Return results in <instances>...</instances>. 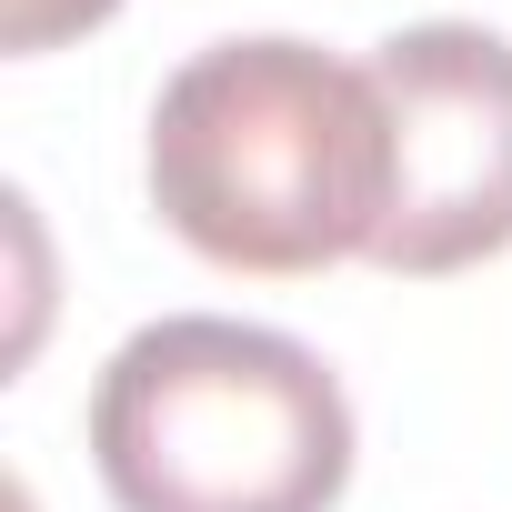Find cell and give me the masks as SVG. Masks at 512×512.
I'll use <instances>...</instances> for the list:
<instances>
[{
  "instance_id": "cell-3",
  "label": "cell",
  "mask_w": 512,
  "mask_h": 512,
  "mask_svg": "<svg viewBox=\"0 0 512 512\" xmlns=\"http://www.w3.org/2000/svg\"><path fill=\"white\" fill-rule=\"evenodd\" d=\"M392 101V221L372 262L402 282L512 251V41L482 21H412L372 51Z\"/></svg>"
},
{
  "instance_id": "cell-4",
  "label": "cell",
  "mask_w": 512,
  "mask_h": 512,
  "mask_svg": "<svg viewBox=\"0 0 512 512\" xmlns=\"http://www.w3.org/2000/svg\"><path fill=\"white\" fill-rule=\"evenodd\" d=\"M121 11V0H0V51H61V41H81V31H101Z\"/></svg>"
},
{
  "instance_id": "cell-1",
  "label": "cell",
  "mask_w": 512,
  "mask_h": 512,
  "mask_svg": "<svg viewBox=\"0 0 512 512\" xmlns=\"http://www.w3.org/2000/svg\"><path fill=\"white\" fill-rule=\"evenodd\" d=\"M151 201L221 272L372 262L392 221V101L372 61L292 31L191 51L151 101Z\"/></svg>"
},
{
  "instance_id": "cell-2",
  "label": "cell",
  "mask_w": 512,
  "mask_h": 512,
  "mask_svg": "<svg viewBox=\"0 0 512 512\" xmlns=\"http://www.w3.org/2000/svg\"><path fill=\"white\" fill-rule=\"evenodd\" d=\"M91 462L121 512H332L352 482V402L292 332L171 312L101 362Z\"/></svg>"
}]
</instances>
